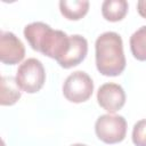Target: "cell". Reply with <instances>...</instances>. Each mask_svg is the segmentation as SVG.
<instances>
[{"label": "cell", "mask_w": 146, "mask_h": 146, "mask_svg": "<svg viewBox=\"0 0 146 146\" xmlns=\"http://www.w3.org/2000/svg\"><path fill=\"white\" fill-rule=\"evenodd\" d=\"M24 36L33 50H36L59 62L67 52L70 35L60 30H52L42 22H34L25 26Z\"/></svg>", "instance_id": "6da1fadb"}, {"label": "cell", "mask_w": 146, "mask_h": 146, "mask_svg": "<svg viewBox=\"0 0 146 146\" xmlns=\"http://www.w3.org/2000/svg\"><path fill=\"white\" fill-rule=\"evenodd\" d=\"M96 66L105 76H117L125 68L123 42L120 34L105 32L100 34L95 43Z\"/></svg>", "instance_id": "7a4b0ae2"}, {"label": "cell", "mask_w": 146, "mask_h": 146, "mask_svg": "<svg viewBox=\"0 0 146 146\" xmlns=\"http://www.w3.org/2000/svg\"><path fill=\"white\" fill-rule=\"evenodd\" d=\"M46 72L42 63L36 58L24 60L16 72V82L21 90L27 94L38 92L44 84Z\"/></svg>", "instance_id": "3957f363"}, {"label": "cell", "mask_w": 146, "mask_h": 146, "mask_svg": "<svg viewBox=\"0 0 146 146\" xmlns=\"http://www.w3.org/2000/svg\"><path fill=\"white\" fill-rule=\"evenodd\" d=\"M95 132L98 139L105 144L120 143L127 133V121L121 115H100L95 123Z\"/></svg>", "instance_id": "277c9868"}, {"label": "cell", "mask_w": 146, "mask_h": 146, "mask_svg": "<svg viewBox=\"0 0 146 146\" xmlns=\"http://www.w3.org/2000/svg\"><path fill=\"white\" fill-rule=\"evenodd\" d=\"M94 91L92 79L83 71L70 74L63 84L64 97L72 103H83L88 100Z\"/></svg>", "instance_id": "5b68a950"}, {"label": "cell", "mask_w": 146, "mask_h": 146, "mask_svg": "<svg viewBox=\"0 0 146 146\" xmlns=\"http://www.w3.org/2000/svg\"><path fill=\"white\" fill-rule=\"evenodd\" d=\"M97 102L102 108L110 114H113L121 110L125 104V92L117 83H104L97 91Z\"/></svg>", "instance_id": "8992f818"}, {"label": "cell", "mask_w": 146, "mask_h": 146, "mask_svg": "<svg viewBox=\"0 0 146 146\" xmlns=\"http://www.w3.org/2000/svg\"><path fill=\"white\" fill-rule=\"evenodd\" d=\"M25 48L23 42L11 32H1L0 60L7 65H15L23 60Z\"/></svg>", "instance_id": "52a82bcc"}, {"label": "cell", "mask_w": 146, "mask_h": 146, "mask_svg": "<svg viewBox=\"0 0 146 146\" xmlns=\"http://www.w3.org/2000/svg\"><path fill=\"white\" fill-rule=\"evenodd\" d=\"M71 44L66 52V55L57 62L63 68H71L73 66L79 65L87 56L88 52V42L86 38L79 34L70 35Z\"/></svg>", "instance_id": "ba28073f"}, {"label": "cell", "mask_w": 146, "mask_h": 146, "mask_svg": "<svg viewBox=\"0 0 146 146\" xmlns=\"http://www.w3.org/2000/svg\"><path fill=\"white\" fill-rule=\"evenodd\" d=\"M1 96L0 104L2 106H11L14 105L22 96L21 88L16 82V78L14 76H2L1 78Z\"/></svg>", "instance_id": "9c48e42d"}, {"label": "cell", "mask_w": 146, "mask_h": 146, "mask_svg": "<svg viewBox=\"0 0 146 146\" xmlns=\"http://www.w3.org/2000/svg\"><path fill=\"white\" fill-rule=\"evenodd\" d=\"M59 10L65 18L70 21H78L87 15L89 10V1L62 0L59 1Z\"/></svg>", "instance_id": "30bf717a"}, {"label": "cell", "mask_w": 146, "mask_h": 146, "mask_svg": "<svg viewBox=\"0 0 146 146\" xmlns=\"http://www.w3.org/2000/svg\"><path fill=\"white\" fill-rule=\"evenodd\" d=\"M128 7L125 0H105L102 5V14L106 21L119 22L127 15Z\"/></svg>", "instance_id": "8fae6325"}, {"label": "cell", "mask_w": 146, "mask_h": 146, "mask_svg": "<svg viewBox=\"0 0 146 146\" xmlns=\"http://www.w3.org/2000/svg\"><path fill=\"white\" fill-rule=\"evenodd\" d=\"M130 50L138 60H146V26L139 27L130 36Z\"/></svg>", "instance_id": "7c38bea8"}, {"label": "cell", "mask_w": 146, "mask_h": 146, "mask_svg": "<svg viewBox=\"0 0 146 146\" xmlns=\"http://www.w3.org/2000/svg\"><path fill=\"white\" fill-rule=\"evenodd\" d=\"M132 143L135 146H146V119L135 123L132 129Z\"/></svg>", "instance_id": "4fadbf2b"}, {"label": "cell", "mask_w": 146, "mask_h": 146, "mask_svg": "<svg viewBox=\"0 0 146 146\" xmlns=\"http://www.w3.org/2000/svg\"><path fill=\"white\" fill-rule=\"evenodd\" d=\"M137 10L141 17L146 18V0H139L137 2Z\"/></svg>", "instance_id": "5bb4252c"}, {"label": "cell", "mask_w": 146, "mask_h": 146, "mask_svg": "<svg viewBox=\"0 0 146 146\" xmlns=\"http://www.w3.org/2000/svg\"><path fill=\"white\" fill-rule=\"evenodd\" d=\"M71 146H87V145H84V144H73Z\"/></svg>", "instance_id": "9a60e30c"}]
</instances>
